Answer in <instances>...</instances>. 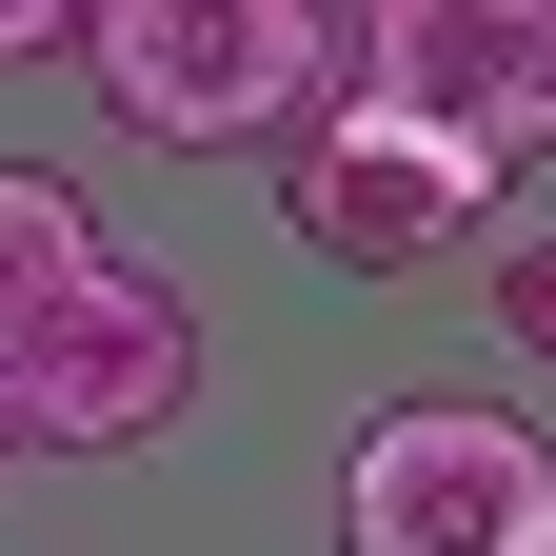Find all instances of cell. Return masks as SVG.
Returning <instances> with one entry per match:
<instances>
[{"label": "cell", "mask_w": 556, "mask_h": 556, "mask_svg": "<svg viewBox=\"0 0 556 556\" xmlns=\"http://www.w3.org/2000/svg\"><path fill=\"white\" fill-rule=\"evenodd\" d=\"M80 60H100V119H139L160 160H219V139L278 160L358 80V21H318V0H100Z\"/></svg>", "instance_id": "obj_1"}, {"label": "cell", "mask_w": 556, "mask_h": 556, "mask_svg": "<svg viewBox=\"0 0 556 556\" xmlns=\"http://www.w3.org/2000/svg\"><path fill=\"white\" fill-rule=\"evenodd\" d=\"M338 556H556V438L517 397H397V417H358Z\"/></svg>", "instance_id": "obj_2"}, {"label": "cell", "mask_w": 556, "mask_h": 556, "mask_svg": "<svg viewBox=\"0 0 556 556\" xmlns=\"http://www.w3.org/2000/svg\"><path fill=\"white\" fill-rule=\"evenodd\" d=\"M0 417H21V457H139V438H179L199 417V299L160 258H100L80 299L0 358Z\"/></svg>", "instance_id": "obj_3"}, {"label": "cell", "mask_w": 556, "mask_h": 556, "mask_svg": "<svg viewBox=\"0 0 556 556\" xmlns=\"http://www.w3.org/2000/svg\"><path fill=\"white\" fill-rule=\"evenodd\" d=\"M278 219H299L338 278H417V258H457L477 219H497V160H438L417 119H378L358 80H338L299 139H278Z\"/></svg>", "instance_id": "obj_4"}, {"label": "cell", "mask_w": 556, "mask_h": 556, "mask_svg": "<svg viewBox=\"0 0 556 556\" xmlns=\"http://www.w3.org/2000/svg\"><path fill=\"white\" fill-rule=\"evenodd\" d=\"M358 100L417 119L438 160H497L517 179V0H378L358 21Z\"/></svg>", "instance_id": "obj_5"}, {"label": "cell", "mask_w": 556, "mask_h": 556, "mask_svg": "<svg viewBox=\"0 0 556 556\" xmlns=\"http://www.w3.org/2000/svg\"><path fill=\"white\" fill-rule=\"evenodd\" d=\"M100 278V219H80V179H40V160H0V358L60 318Z\"/></svg>", "instance_id": "obj_6"}, {"label": "cell", "mask_w": 556, "mask_h": 556, "mask_svg": "<svg viewBox=\"0 0 556 556\" xmlns=\"http://www.w3.org/2000/svg\"><path fill=\"white\" fill-rule=\"evenodd\" d=\"M477 299H497L517 358H556V219H536V239H497V278H477Z\"/></svg>", "instance_id": "obj_7"}, {"label": "cell", "mask_w": 556, "mask_h": 556, "mask_svg": "<svg viewBox=\"0 0 556 556\" xmlns=\"http://www.w3.org/2000/svg\"><path fill=\"white\" fill-rule=\"evenodd\" d=\"M517 160H556V0H517Z\"/></svg>", "instance_id": "obj_8"}, {"label": "cell", "mask_w": 556, "mask_h": 556, "mask_svg": "<svg viewBox=\"0 0 556 556\" xmlns=\"http://www.w3.org/2000/svg\"><path fill=\"white\" fill-rule=\"evenodd\" d=\"M0 457H21V417H0Z\"/></svg>", "instance_id": "obj_9"}]
</instances>
